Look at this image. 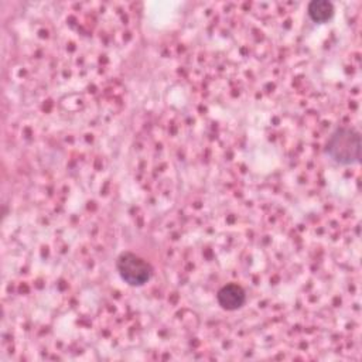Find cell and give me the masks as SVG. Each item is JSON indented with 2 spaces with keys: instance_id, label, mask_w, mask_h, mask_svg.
<instances>
[{
  "instance_id": "cell-3",
  "label": "cell",
  "mask_w": 362,
  "mask_h": 362,
  "mask_svg": "<svg viewBox=\"0 0 362 362\" xmlns=\"http://www.w3.org/2000/svg\"><path fill=\"white\" fill-rule=\"evenodd\" d=\"M216 300H218V304L223 310L235 311L245 304L246 294L240 286L230 283V284H226L222 288H219V291L216 294Z\"/></svg>"
},
{
  "instance_id": "cell-2",
  "label": "cell",
  "mask_w": 362,
  "mask_h": 362,
  "mask_svg": "<svg viewBox=\"0 0 362 362\" xmlns=\"http://www.w3.org/2000/svg\"><path fill=\"white\" fill-rule=\"evenodd\" d=\"M116 269L129 286L139 287L147 283L153 274V269L148 262L132 252H123L116 260Z\"/></svg>"
},
{
  "instance_id": "cell-1",
  "label": "cell",
  "mask_w": 362,
  "mask_h": 362,
  "mask_svg": "<svg viewBox=\"0 0 362 362\" xmlns=\"http://www.w3.org/2000/svg\"><path fill=\"white\" fill-rule=\"evenodd\" d=\"M325 153L337 164H358L361 160V134L352 127H337L328 137Z\"/></svg>"
},
{
  "instance_id": "cell-4",
  "label": "cell",
  "mask_w": 362,
  "mask_h": 362,
  "mask_svg": "<svg viewBox=\"0 0 362 362\" xmlns=\"http://www.w3.org/2000/svg\"><path fill=\"white\" fill-rule=\"evenodd\" d=\"M308 16L315 23H325L334 16V6L327 0H314L308 4Z\"/></svg>"
}]
</instances>
